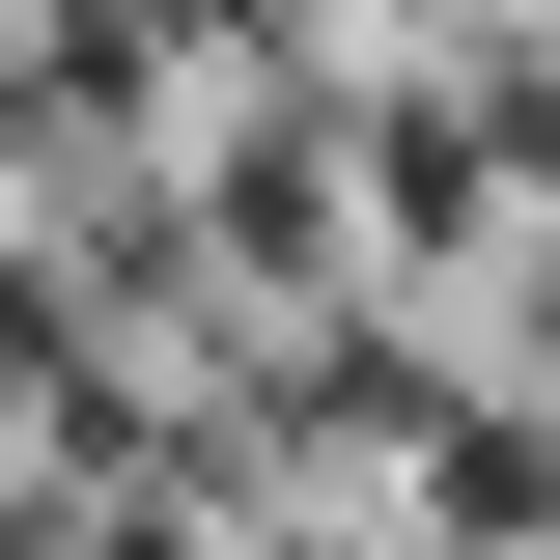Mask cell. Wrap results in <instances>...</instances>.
Listing matches in <instances>:
<instances>
[{
	"mask_svg": "<svg viewBox=\"0 0 560 560\" xmlns=\"http://www.w3.org/2000/svg\"><path fill=\"white\" fill-rule=\"evenodd\" d=\"M280 560H420V533H280Z\"/></svg>",
	"mask_w": 560,
	"mask_h": 560,
	"instance_id": "cell-1",
	"label": "cell"
},
{
	"mask_svg": "<svg viewBox=\"0 0 560 560\" xmlns=\"http://www.w3.org/2000/svg\"><path fill=\"white\" fill-rule=\"evenodd\" d=\"M0 560H57V504H0Z\"/></svg>",
	"mask_w": 560,
	"mask_h": 560,
	"instance_id": "cell-2",
	"label": "cell"
}]
</instances>
